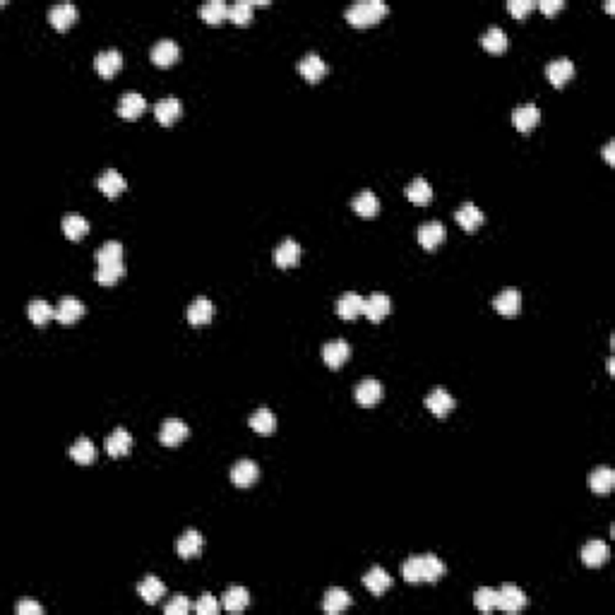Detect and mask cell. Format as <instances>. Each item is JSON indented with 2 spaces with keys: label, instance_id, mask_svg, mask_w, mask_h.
Listing matches in <instances>:
<instances>
[{
  "label": "cell",
  "instance_id": "obj_1",
  "mask_svg": "<svg viewBox=\"0 0 615 615\" xmlns=\"http://www.w3.org/2000/svg\"><path fill=\"white\" fill-rule=\"evenodd\" d=\"M447 567L445 562L433 553H425V555H411L409 560L402 562V577L411 584H418V582H437Z\"/></svg>",
  "mask_w": 615,
  "mask_h": 615
},
{
  "label": "cell",
  "instance_id": "obj_2",
  "mask_svg": "<svg viewBox=\"0 0 615 615\" xmlns=\"http://www.w3.org/2000/svg\"><path fill=\"white\" fill-rule=\"evenodd\" d=\"M390 13V5L385 0H356L347 8V20L356 27H368L383 20Z\"/></svg>",
  "mask_w": 615,
  "mask_h": 615
},
{
  "label": "cell",
  "instance_id": "obj_3",
  "mask_svg": "<svg viewBox=\"0 0 615 615\" xmlns=\"http://www.w3.org/2000/svg\"><path fill=\"white\" fill-rule=\"evenodd\" d=\"M526 606V594L517 584H502L497 591V608L505 613H519Z\"/></svg>",
  "mask_w": 615,
  "mask_h": 615
},
{
  "label": "cell",
  "instance_id": "obj_4",
  "mask_svg": "<svg viewBox=\"0 0 615 615\" xmlns=\"http://www.w3.org/2000/svg\"><path fill=\"white\" fill-rule=\"evenodd\" d=\"M151 63L159 68H166V66H173L180 56V46L175 44L173 39H159L154 46H151Z\"/></svg>",
  "mask_w": 615,
  "mask_h": 615
},
{
  "label": "cell",
  "instance_id": "obj_5",
  "mask_svg": "<svg viewBox=\"0 0 615 615\" xmlns=\"http://www.w3.org/2000/svg\"><path fill=\"white\" fill-rule=\"evenodd\" d=\"M257 476H260V466H257L253 459H238L236 464L231 466V481L233 485H238V488L253 485L257 481Z\"/></svg>",
  "mask_w": 615,
  "mask_h": 615
},
{
  "label": "cell",
  "instance_id": "obj_6",
  "mask_svg": "<svg viewBox=\"0 0 615 615\" xmlns=\"http://www.w3.org/2000/svg\"><path fill=\"white\" fill-rule=\"evenodd\" d=\"M349 356H351V347L344 339H335V342H327L325 347H322V359H325V363L332 371L342 368L344 363L349 361Z\"/></svg>",
  "mask_w": 615,
  "mask_h": 615
},
{
  "label": "cell",
  "instance_id": "obj_7",
  "mask_svg": "<svg viewBox=\"0 0 615 615\" xmlns=\"http://www.w3.org/2000/svg\"><path fill=\"white\" fill-rule=\"evenodd\" d=\"M541 120V111H538L536 104H522L512 111V123L519 132H531Z\"/></svg>",
  "mask_w": 615,
  "mask_h": 615
},
{
  "label": "cell",
  "instance_id": "obj_8",
  "mask_svg": "<svg viewBox=\"0 0 615 615\" xmlns=\"http://www.w3.org/2000/svg\"><path fill=\"white\" fill-rule=\"evenodd\" d=\"M187 437V425L180 418H166L159 430V442L166 447H178Z\"/></svg>",
  "mask_w": 615,
  "mask_h": 615
},
{
  "label": "cell",
  "instance_id": "obj_9",
  "mask_svg": "<svg viewBox=\"0 0 615 615\" xmlns=\"http://www.w3.org/2000/svg\"><path fill=\"white\" fill-rule=\"evenodd\" d=\"M82 315H85V303H82L80 298H75V296L61 298V303H58V308H56V320L61 322V325H73V322H77Z\"/></svg>",
  "mask_w": 615,
  "mask_h": 615
},
{
  "label": "cell",
  "instance_id": "obj_10",
  "mask_svg": "<svg viewBox=\"0 0 615 615\" xmlns=\"http://www.w3.org/2000/svg\"><path fill=\"white\" fill-rule=\"evenodd\" d=\"M214 313H216L214 303L209 301V298L200 296V298H195L190 306H187V322H190L192 327L207 325V322H212Z\"/></svg>",
  "mask_w": 615,
  "mask_h": 615
},
{
  "label": "cell",
  "instance_id": "obj_11",
  "mask_svg": "<svg viewBox=\"0 0 615 615\" xmlns=\"http://www.w3.org/2000/svg\"><path fill=\"white\" fill-rule=\"evenodd\" d=\"M180 113H183V104L175 97H163L154 104V116L161 125H173L180 118Z\"/></svg>",
  "mask_w": 615,
  "mask_h": 615
},
{
  "label": "cell",
  "instance_id": "obj_12",
  "mask_svg": "<svg viewBox=\"0 0 615 615\" xmlns=\"http://www.w3.org/2000/svg\"><path fill=\"white\" fill-rule=\"evenodd\" d=\"M144 108H147V101H144V97L137 92H125L118 101V116L125 120L139 118V116L144 113Z\"/></svg>",
  "mask_w": 615,
  "mask_h": 615
},
{
  "label": "cell",
  "instance_id": "obj_13",
  "mask_svg": "<svg viewBox=\"0 0 615 615\" xmlns=\"http://www.w3.org/2000/svg\"><path fill=\"white\" fill-rule=\"evenodd\" d=\"M445 238H447V228L440 221H425V224L418 226V243L425 250H435Z\"/></svg>",
  "mask_w": 615,
  "mask_h": 615
},
{
  "label": "cell",
  "instance_id": "obj_14",
  "mask_svg": "<svg viewBox=\"0 0 615 615\" xmlns=\"http://www.w3.org/2000/svg\"><path fill=\"white\" fill-rule=\"evenodd\" d=\"M608 558H611V550H608L606 541H601V538H591V541L584 543L582 562L587 567H601Z\"/></svg>",
  "mask_w": 615,
  "mask_h": 615
},
{
  "label": "cell",
  "instance_id": "obj_15",
  "mask_svg": "<svg viewBox=\"0 0 615 615\" xmlns=\"http://www.w3.org/2000/svg\"><path fill=\"white\" fill-rule=\"evenodd\" d=\"M354 395H356V402H359L361 406L371 409L380 402V397H383V385H380L375 378H363L361 383L356 385Z\"/></svg>",
  "mask_w": 615,
  "mask_h": 615
},
{
  "label": "cell",
  "instance_id": "obj_16",
  "mask_svg": "<svg viewBox=\"0 0 615 615\" xmlns=\"http://www.w3.org/2000/svg\"><path fill=\"white\" fill-rule=\"evenodd\" d=\"M392 310V301L387 294H371L366 298V303H363V313H366V318L371 322H380L383 318H387Z\"/></svg>",
  "mask_w": 615,
  "mask_h": 615
},
{
  "label": "cell",
  "instance_id": "obj_17",
  "mask_svg": "<svg viewBox=\"0 0 615 615\" xmlns=\"http://www.w3.org/2000/svg\"><path fill=\"white\" fill-rule=\"evenodd\" d=\"M298 70H301V75L308 82H320L327 75V63L315 51H310V54H306L298 61Z\"/></svg>",
  "mask_w": 615,
  "mask_h": 615
},
{
  "label": "cell",
  "instance_id": "obj_18",
  "mask_svg": "<svg viewBox=\"0 0 615 615\" xmlns=\"http://www.w3.org/2000/svg\"><path fill=\"white\" fill-rule=\"evenodd\" d=\"M454 219L466 233H473L478 226L483 224V212L473 202H464V204H459V209L454 212Z\"/></svg>",
  "mask_w": 615,
  "mask_h": 615
},
{
  "label": "cell",
  "instance_id": "obj_19",
  "mask_svg": "<svg viewBox=\"0 0 615 615\" xmlns=\"http://www.w3.org/2000/svg\"><path fill=\"white\" fill-rule=\"evenodd\" d=\"M204 546V538L197 529H187L183 536L178 538V543H175V550H178L180 558L190 560V558H197L200 555V550Z\"/></svg>",
  "mask_w": 615,
  "mask_h": 615
},
{
  "label": "cell",
  "instance_id": "obj_20",
  "mask_svg": "<svg viewBox=\"0 0 615 615\" xmlns=\"http://www.w3.org/2000/svg\"><path fill=\"white\" fill-rule=\"evenodd\" d=\"M94 66H97V73L101 75V77H113L123 66V54L118 49H106L101 51V54H97Z\"/></svg>",
  "mask_w": 615,
  "mask_h": 615
},
{
  "label": "cell",
  "instance_id": "obj_21",
  "mask_svg": "<svg viewBox=\"0 0 615 615\" xmlns=\"http://www.w3.org/2000/svg\"><path fill=\"white\" fill-rule=\"evenodd\" d=\"M97 185H99V190H101L104 195L113 200V197H118L120 192L125 190L128 183H125V178L116 171V168H106V171H101V175L97 178Z\"/></svg>",
  "mask_w": 615,
  "mask_h": 615
},
{
  "label": "cell",
  "instance_id": "obj_22",
  "mask_svg": "<svg viewBox=\"0 0 615 615\" xmlns=\"http://www.w3.org/2000/svg\"><path fill=\"white\" fill-rule=\"evenodd\" d=\"M495 310L505 318H512V315L519 313V306H522V294L517 289H502L500 294L495 296L493 301Z\"/></svg>",
  "mask_w": 615,
  "mask_h": 615
},
{
  "label": "cell",
  "instance_id": "obj_23",
  "mask_svg": "<svg viewBox=\"0 0 615 615\" xmlns=\"http://www.w3.org/2000/svg\"><path fill=\"white\" fill-rule=\"evenodd\" d=\"M363 303H366L363 296H359L356 291H347V294L337 301V315L344 320H356L363 313Z\"/></svg>",
  "mask_w": 615,
  "mask_h": 615
},
{
  "label": "cell",
  "instance_id": "obj_24",
  "mask_svg": "<svg viewBox=\"0 0 615 615\" xmlns=\"http://www.w3.org/2000/svg\"><path fill=\"white\" fill-rule=\"evenodd\" d=\"M546 75L555 87H562L575 75V63L570 58H555V61H550L546 66Z\"/></svg>",
  "mask_w": 615,
  "mask_h": 615
},
{
  "label": "cell",
  "instance_id": "obj_25",
  "mask_svg": "<svg viewBox=\"0 0 615 615\" xmlns=\"http://www.w3.org/2000/svg\"><path fill=\"white\" fill-rule=\"evenodd\" d=\"M298 260H301V245H298V241H294V238L281 241L277 245V250H274V262L284 269L294 267Z\"/></svg>",
  "mask_w": 615,
  "mask_h": 615
},
{
  "label": "cell",
  "instance_id": "obj_26",
  "mask_svg": "<svg viewBox=\"0 0 615 615\" xmlns=\"http://www.w3.org/2000/svg\"><path fill=\"white\" fill-rule=\"evenodd\" d=\"M615 485V471L611 466H596L594 471L589 473V488L599 495L611 493Z\"/></svg>",
  "mask_w": 615,
  "mask_h": 615
},
{
  "label": "cell",
  "instance_id": "obj_27",
  "mask_svg": "<svg viewBox=\"0 0 615 615\" xmlns=\"http://www.w3.org/2000/svg\"><path fill=\"white\" fill-rule=\"evenodd\" d=\"M351 606V596L347 589H339V587H332L327 589L325 599H322V611L330 613V615H337L342 611H347Z\"/></svg>",
  "mask_w": 615,
  "mask_h": 615
},
{
  "label": "cell",
  "instance_id": "obj_28",
  "mask_svg": "<svg viewBox=\"0 0 615 615\" xmlns=\"http://www.w3.org/2000/svg\"><path fill=\"white\" fill-rule=\"evenodd\" d=\"M363 584H366L368 591H373L375 596H380V594H385V591L392 587V577H390V572L385 570V567L375 565V567H371V570L366 572Z\"/></svg>",
  "mask_w": 615,
  "mask_h": 615
},
{
  "label": "cell",
  "instance_id": "obj_29",
  "mask_svg": "<svg viewBox=\"0 0 615 615\" xmlns=\"http://www.w3.org/2000/svg\"><path fill=\"white\" fill-rule=\"evenodd\" d=\"M49 20L56 29H68L77 20V8L73 3H56L49 10Z\"/></svg>",
  "mask_w": 615,
  "mask_h": 615
},
{
  "label": "cell",
  "instance_id": "obj_30",
  "mask_svg": "<svg viewBox=\"0 0 615 615\" xmlns=\"http://www.w3.org/2000/svg\"><path fill=\"white\" fill-rule=\"evenodd\" d=\"M250 603V594L248 589L243 587H228L221 596V608H226L228 613H241L248 608Z\"/></svg>",
  "mask_w": 615,
  "mask_h": 615
},
{
  "label": "cell",
  "instance_id": "obj_31",
  "mask_svg": "<svg viewBox=\"0 0 615 615\" xmlns=\"http://www.w3.org/2000/svg\"><path fill=\"white\" fill-rule=\"evenodd\" d=\"M425 406H428L435 416H440V418H442V416H447L454 409V397L449 395L447 390L437 387V390H433L428 397H425Z\"/></svg>",
  "mask_w": 615,
  "mask_h": 615
},
{
  "label": "cell",
  "instance_id": "obj_32",
  "mask_svg": "<svg viewBox=\"0 0 615 615\" xmlns=\"http://www.w3.org/2000/svg\"><path fill=\"white\" fill-rule=\"evenodd\" d=\"M351 207H354V212L359 216H366V219H373L375 214L380 212V200L375 197L373 190H361L359 195L354 197V202H351Z\"/></svg>",
  "mask_w": 615,
  "mask_h": 615
},
{
  "label": "cell",
  "instance_id": "obj_33",
  "mask_svg": "<svg viewBox=\"0 0 615 615\" xmlns=\"http://www.w3.org/2000/svg\"><path fill=\"white\" fill-rule=\"evenodd\" d=\"M137 594L142 596L144 603H156V601H161L163 594H166V584H163L159 577L147 575L142 582L137 584Z\"/></svg>",
  "mask_w": 615,
  "mask_h": 615
},
{
  "label": "cell",
  "instance_id": "obj_34",
  "mask_svg": "<svg viewBox=\"0 0 615 615\" xmlns=\"http://www.w3.org/2000/svg\"><path fill=\"white\" fill-rule=\"evenodd\" d=\"M132 447V435L125 428H116L111 435L106 437V452L111 456H123L128 454Z\"/></svg>",
  "mask_w": 615,
  "mask_h": 615
},
{
  "label": "cell",
  "instance_id": "obj_35",
  "mask_svg": "<svg viewBox=\"0 0 615 615\" xmlns=\"http://www.w3.org/2000/svg\"><path fill=\"white\" fill-rule=\"evenodd\" d=\"M267 0H236V3L228 8V20L236 22V25H248L253 20V8L255 5H265Z\"/></svg>",
  "mask_w": 615,
  "mask_h": 615
},
{
  "label": "cell",
  "instance_id": "obj_36",
  "mask_svg": "<svg viewBox=\"0 0 615 615\" xmlns=\"http://www.w3.org/2000/svg\"><path fill=\"white\" fill-rule=\"evenodd\" d=\"M250 428L260 433V435H269V433H274V428H277V416L269 411L267 406H260L250 416Z\"/></svg>",
  "mask_w": 615,
  "mask_h": 615
},
{
  "label": "cell",
  "instance_id": "obj_37",
  "mask_svg": "<svg viewBox=\"0 0 615 615\" xmlns=\"http://www.w3.org/2000/svg\"><path fill=\"white\" fill-rule=\"evenodd\" d=\"M27 315H29V320H32L34 325L44 327L46 322H51L56 318V308H51L44 298H34V301L29 303V308H27Z\"/></svg>",
  "mask_w": 615,
  "mask_h": 615
},
{
  "label": "cell",
  "instance_id": "obj_38",
  "mask_svg": "<svg viewBox=\"0 0 615 615\" xmlns=\"http://www.w3.org/2000/svg\"><path fill=\"white\" fill-rule=\"evenodd\" d=\"M63 233H66L70 241H80V238H85L87 233H89V221L80 214H68L66 219H63Z\"/></svg>",
  "mask_w": 615,
  "mask_h": 615
},
{
  "label": "cell",
  "instance_id": "obj_39",
  "mask_svg": "<svg viewBox=\"0 0 615 615\" xmlns=\"http://www.w3.org/2000/svg\"><path fill=\"white\" fill-rule=\"evenodd\" d=\"M70 456H73L77 464H92L94 459H97V447H94V442L89 440V437H77L75 440V445L70 447Z\"/></svg>",
  "mask_w": 615,
  "mask_h": 615
},
{
  "label": "cell",
  "instance_id": "obj_40",
  "mask_svg": "<svg viewBox=\"0 0 615 615\" xmlns=\"http://www.w3.org/2000/svg\"><path fill=\"white\" fill-rule=\"evenodd\" d=\"M481 44H483L485 51H490V54H500V51H505L507 49V34H505V29L488 27L483 32V37H481Z\"/></svg>",
  "mask_w": 615,
  "mask_h": 615
},
{
  "label": "cell",
  "instance_id": "obj_41",
  "mask_svg": "<svg viewBox=\"0 0 615 615\" xmlns=\"http://www.w3.org/2000/svg\"><path fill=\"white\" fill-rule=\"evenodd\" d=\"M406 197L414 204H428L433 200V187L425 178H414L406 187Z\"/></svg>",
  "mask_w": 615,
  "mask_h": 615
},
{
  "label": "cell",
  "instance_id": "obj_42",
  "mask_svg": "<svg viewBox=\"0 0 615 615\" xmlns=\"http://www.w3.org/2000/svg\"><path fill=\"white\" fill-rule=\"evenodd\" d=\"M200 15L204 22H209V25H219V22H224L228 17V5L224 3V0H207V3L200 8Z\"/></svg>",
  "mask_w": 615,
  "mask_h": 615
},
{
  "label": "cell",
  "instance_id": "obj_43",
  "mask_svg": "<svg viewBox=\"0 0 615 615\" xmlns=\"http://www.w3.org/2000/svg\"><path fill=\"white\" fill-rule=\"evenodd\" d=\"M123 262V245L118 241H106L97 250V265H118Z\"/></svg>",
  "mask_w": 615,
  "mask_h": 615
},
{
  "label": "cell",
  "instance_id": "obj_44",
  "mask_svg": "<svg viewBox=\"0 0 615 615\" xmlns=\"http://www.w3.org/2000/svg\"><path fill=\"white\" fill-rule=\"evenodd\" d=\"M473 606H476L481 613L495 611L497 608V589H490V587L476 589V594H473Z\"/></svg>",
  "mask_w": 615,
  "mask_h": 615
},
{
  "label": "cell",
  "instance_id": "obj_45",
  "mask_svg": "<svg viewBox=\"0 0 615 615\" xmlns=\"http://www.w3.org/2000/svg\"><path fill=\"white\" fill-rule=\"evenodd\" d=\"M123 274H125V265L118 262V265H97V281L104 286L116 284Z\"/></svg>",
  "mask_w": 615,
  "mask_h": 615
},
{
  "label": "cell",
  "instance_id": "obj_46",
  "mask_svg": "<svg viewBox=\"0 0 615 615\" xmlns=\"http://www.w3.org/2000/svg\"><path fill=\"white\" fill-rule=\"evenodd\" d=\"M190 608H192V603L187 601V596L175 594L173 599L166 603L163 611H166V615H185V613H190Z\"/></svg>",
  "mask_w": 615,
  "mask_h": 615
},
{
  "label": "cell",
  "instance_id": "obj_47",
  "mask_svg": "<svg viewBox=\"0 0 615 615\" xmlns=\"http://www.w3.org/2000/svg\"><path fill=\"white\" fill-rule=\"evenodd\" d=\"M219 608H221V603L216 601L212 594H202L195 603V611L200 615H216L219 613Z\"/></svg>",
  "mask_w": 615,
  "mask_h": 615
},
{
  "label": "cell",
  "instance_id": "obj_48",
  "mask_svg": "<svg viewBox=\"0 0 615 615\" xmlns=\"http://www.w3.org/2000/svg\"><path fill=\"white\" fill-rule=\"evenodd\" d=\"M536 8V3L534 0H509L507 3V10L509 13H512L514 17H519V20H522V17L526 15V13H531V10Z\"/></svg>",
  "mask_w": 615,
  "mask_h": 615
},
{
  "label": "cell",
  "instance_id": "obj_49",
  "mask_svg": "<svg viewBox=\"0 0 615 615\" xmlns=\"http://www.w3.org/2000/svg\"><path fill=\"white\" fill-rule=\"evenodd\" d=\"M15 613L17 615H41L44 613V606L37 601H20L15 606Z\"/></svg>",
  "mask_w": 615,
  "mask_h": 615
},
{
  "label": "cell",
  "instance_id": "obj_50",
  "mask_svg": "<svg viewBox=\"0 0 615 615\" xmlns=\"http://www.w3.org/2000/svg\"><path fill=\"white\" fill-rule=\"evenodd\" d=\"M536 5H538V10H541V13L553 15V13H558L562 5H565V0H538Z\"/></svg>",
  "mask_w": 615,
  "mask_h": 615
},
{
  "label": "cell",
  "instance_id": "obj_51",
  "mask_svg": "<svg viewBox=\"0 0 615 615\" xmlns=\"http://www.w3.org/2000/svg\"><path fill=\"white\" fill-rule=\"evenodd\" d=\"M613 151H615V142L611 139V142H608L606 147H603V159H606L608 163H613Z\"/></svg>",
  "mask_w": 615,
  "mask_h": 615
}]
</instances>
